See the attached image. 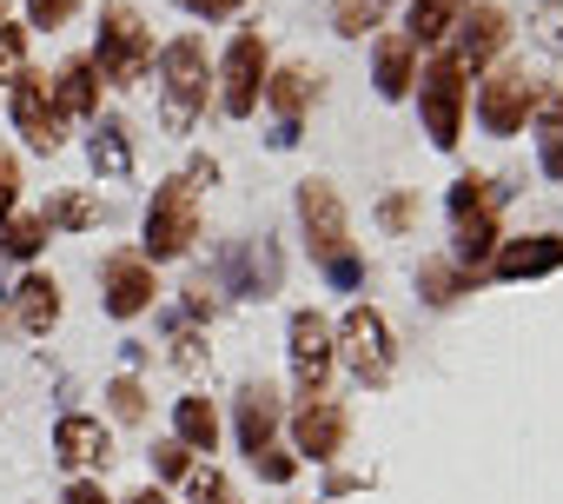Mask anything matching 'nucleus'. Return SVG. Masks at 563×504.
I'll return each instance as SVG.
<instances>
[{
  "label": "nucleus",
  "mask_w": 563,
  "mask_h": 504,
  "mask_svg": "<svg viewBox=\"0 0 563 504\" xmlns=\"http://www.w3.org/2000/svg\"><path fill=\"white\" fill-rule=\"evenodd\" d=\"M0 21H8V0H0Z\"/></svg>",
  "instance_id": "c03bdc74"
},
{
  "label": "nucleus",
  "mask_w": 563,
  "mask_h": 504,
  "mask_svg": "<svg viewBox=\"0 0 563 504\" xmlns=\"http://www.w3.org/2000/svg\"><path fill=\"white\" fill-rule=\"evenodd\" d=\"M173 438H179L186 451H212V445H219V412H212V398H179V405H173Z\"/></svg>",
  "instance_id": "a878e982"
},
{
  "label": "nucleus",
  "mask_w": 563,
  "mask_h": 504,
  "mask_svg": "<svg viewBox=\"0 0 563 504\" xmlns=\"http://www.w3.org/2000/svg\"><path fill=\"white\" fill-rule=\"evenodd\" d=\"M192 239H199V186L179 173L146 206V252L140 260H179V252H192Z\"/></svg>",
  "instance_id": "20e7f679"
},
{
  "label": "nucleus",
  "mask_w": 563,
  "mask_h": 504,
  "mask_svg": "<svg viewBox=\"0 0 563 504\" xmlns=\"http://www.w3.org/2000/svg\"><path fill=\"white\" fill-rule=\"evenodd\" d=\"M418 293H424V306L444 313V306H457V293H471V280H464L451 260H424V266H418Z\"/></svg>",
  "instance_id": "bb28decb"
},
{
  "label": "nucleus",
  "mask_w": 563,
  "mask_h": 504,
  "mask_svg": "<svg viewBox=\"0 0 563 504\" xmlns=\"http://www.w3.org/2000/svg\"><path fill=\"white\" fill-rule=\"evenodd\" d=\"M537 100H543V87H537L523 67H490V80L477 87V127H484L490 140H510V133L530 127Z\"/></svg>",
  "instance_id": "6e6552de"
},
{
  "label": "nucleus",
  "mask_w": 563,
  "mask_h": 504,
  "mask_svg": "<svg viewBox=\"0 0 563 504\" xmlns=\"http://www.w3.org/2000/svg\"><path fill=\"white\" fill-rule=\"evenodd\" d=\"M14 326L34 332V339H47V332L60 326V286H54L47 273H27V280L14 286Z\"/></svg>",
  "instance_id": "a211bd4d"
},
{
  "label": "nucleus",
  "mask_w": 563,
  "mask_h": 504,
  "mask_svg": "<svg viewBox=\"0 0 563 504\" xmlns=\"http://www.w3.org/2000/svg\"><path fill=\"white\" fill-rule=\"evenodd\" d=\"M464 100H471V80L451 54H431V67L418 74V113H424V133L431 146H457L464 133Z\"/></svg>",
  "instance_id": "423d86ee"
},
{
  "label": "nucleus",
  "mask_w": 563,
  "mask_h": 504,
  "mask_svg": "<svg viewBox=\"0 0 563 504\" xmlns=\"http://www.w3.org/2000/svg\"><path fill=\"white\" fill-rule=\"evenodd\" d=\"M192 504H239V491H232L219 471H199V478H192Z\"/></svg>",
  "instance_id": "c9c22d12"
},
{
  "label": "nucleus",
  "mask_w": 563,
  "mask_h": 504,
  "mask_svg": "<svg viewBox=\"0 0 563 504\" xmlns=\"http://www.w3.org/2000/svg\"><path fill=\"white\" fill-rule=\"evenodd\" d=\"M14 193H21V160L0 146V219H14Z\"/></svg>",
  "instance_id": "4c0bfd02"
},
{
  "label": "nucleus",
  "mask_w": 563,
  "mask_h": 504,
  "mask_svg": "<svg viewBox=\"0 0 563 504\" xmlns=\"http://www.w3.org/2000/svg\"><path fill=\"white\" fill-rule=\"evenodd\" d=\"M8 107H14V133H21L34 153H60V140H67V113L54 107V94H47L41 74H21Z\"/></svg>",
  "instance_id": "9d476101"
},
{
  "label": "nucleus",
  "mask_w": 563,
  "mask_h": 504,
  "mask_svg": "<svg viewBox=\"0 0 563 504\" xmlns=\"http://www.w3.org/2000/svg\"><path fill=\"white\" fill-rule=\"evenodd\" d=\"M312 100H319V74L312 67H278V74H265V107L278 113L272 146H292L299 140V120H306Z\"/></svg>",
  "instance_id": "f8f14e48"
},
{
  "label": "nucleus",
  "mask_w": 563,
  "mask_h": 504,
  "mask_svg": "<svg viewBox=\"0 0 563 504\" xmlns=\"http://www.w3.org/2000/svg\"><path fill=\"white\" fill-rule=\"evenodd\" d=\"M504 41H510V14H504V8H471V14L457 21L451 61H457L464 74H477V67H490V61L504 54Z\"/></svg>",
  "instance_id": "4468645a"
},
{
  "label": "nucleus",
  "mask_w": 563,
  "mask_h": 504,
  "mask_svg": "<svg viewBox=\"0 0 563 504\" xmlns=\"http://www.w3.org/2000/svg\"><path fill=\"white\" fill-rule=\"evenodd\" d=\"M41 245H47V219H41V212H27V219H0V252H8V260H34Z\"/></svg>",
  "instance_id": "cd10ccee"
},
{
  "label": "nucleus",
  "mask_w": 563,
  "mask_h": 504,
  "mask_svg": "<svg viewBox=\"0 0 563 504\" xmlns=\"http://www.w3.org/2000/svg\"><path fill=\"white\" fill-rule=\"evenodd\" d=\"M372 80H378L385 100H405V94L418 87V47H411L405 34H378V47H372Z\"/></svg>",
  "instance_id": "dca6fc26"
},
{
  "label": "nucleus",
  "mask_w": 563,
  "mask_h": 504,
  "mask_svg": "<svg viewBox=\"0 0 563 504\" xmlns=\"http://www.w3.org/2000/svg\"><path fill=\"white\" fill-rule=\"evenodd\" d=\"M100 293H107L113 319H140L153 306V293H159L153 260H140V252H107V260H100Z\"/></svg>",
  "instance_id": "9b49d317"
},
{
  "label": "nucleus",
  "mask_w": 563,
  "mask_h": 504,
  "mask_svg": "<svg viewBox=\"0 0 563 504\" xmlns=\"http://www.w3.org/2000/svg\"><path fill=\"white\" fill-rule=\"evenodd\" d=\"M345 431H352V412L332 405V398H306L299 418H292V445L312 458V464H332L345 451Z\"/></svg>",
  "instance_id": "ddd939ff"
},
{
  "label": "nucleus",
  "mask_w": 563,
  "mask_h": 504,
  "mask_svg": "<svg viewBox=\"0 0 563 504\" xmlns=\"http://www.w3.org/2000/svg\"><path fill=\"white\" fill-rule=\"evenodd\" d=\"M107 398H113V418H126V425H133V418H146V392H140V379H113V385H107Z\"/></svg>",
  "instance_id": "473e14b6"
},
{
  "label": "nucleus",
  "mask_w": 563,
  "mask_h": 504,
  "mask_svg": "<svg viewBox=\"0 0 563 504\" xmlns=\"http://www.w3.org/2000/svg\"><path fill=\"white\" fill-rule=\"evenodd\" d=\"M126 504H173V497H166V491H159V484H146V491H133V497H126Z\"/></svg>",
  "instance_id": "37998d69"
},
{
  "label": "nucleus",
  "mask_w": 563,
  "mask_h": 504,
  "mask_svg": "<svg viewBox=\"0 0 563 504\" xmlns=\"http://www.w3.org/2000/svg\"><path fill=\"white\" fill-rule=\"evenodd\" d=\"M206 94H212L206 41L199 34H179L159 54V120H166V133H192V120L206 113Z\"/></svg>",
  "instance_id": "f03ea898"
},
{
  "label": "nucleus",
  "mask_w": 563,
  "mask_h": 504,
  "mask_svg": "<svg viewBox=\"0 0 563 504\" xmlns=\"http://www.w3.org/2000/svg\"><path fill=\"white\" fill-rule=\"evenodd\" d=\"M252 464H258V478H272V484H286V478L299 471V458H292V451H278V445H265Z\"/></svg>",
  "instance_id": "e433bc0d"
},
{
  "label": "nucleus",
  "mask_w": 563,
  "mask_h": 504,
  "mask_svg": "<svg viewBox=\"0 0 563 504\" xmlns=\"http://www.w3.org/2000/svg\"><path fill=\"white\" fill-rule=\"evenodd\" d=\"M107 451H113V438H107L100 418L67 412V418L54 425V458H60V464H107Z\"/></svg>",
  "instance_id": "6ab92c4d"
},
{
  "label": "nucleus",
  "mask_w": 563,
  "mask_h": 504,
  "mask_svg": "<svg viewBox=\"0 0 563 504\" xmlns=\"http://www.w3.org/2000/svg\"><path fill=\"white\" fill-rule=\"evenodd\" d=\"M286 352H292V379H299V392H306V398H325V379H332V365H339V352H332V326H325L319 313H292V326H286Z\"/></svg>",
  "instance_id": "1a4fd4ad"
},
{
  "label": "nucleus",
  "mask_w": 563,
  "mask_h": 504,
  "mask_svg": "<svg viewBox=\"0 0 563 504\" xmlns=\"http://www.w3.org/2000/svg\"><path fill=\"white\" fill-rule=\"evenodd\" d=\"M27 74V28H14V21H0V80H21Z\"/></svg>",
  "instance_id": "7c9ffc66"
},
{
  "label": "nucleus",
  "mask_w": 563,
  "mask_h": 504,
  "mask_svg": "<svg viewBox=\"0 0 563 504\" xmlns=\"http://www.w3.org/2000/svg\"><path fill=\"white\" fill-rule=\"evenodd\" d=\"M225 280L245 293V299H272L278 293V245H245L225 260Z\"/></svg>",
  "instance_id": "4be33fe9"
},
{
  "label": "nucleus",
  "mask_w": 563,
  "mask_h": 504,
  "mask_svg": "<svg viewBox=\"0 0 563 504\" xmlns=\"http://www.w3.org/2000/svg\"><path fill=\"white\" fill-rule=\"evenodd\" d=\"M299 226H306V245H312V260L325 266V280L352 293V286L365 280V266H358V252H352V219H345L339 186L306 179V186H299Z\"/></svg>",
  "instance_id": "f257e3e1"
},
{
  "label": "nucleus",
  "mask_w": 563,
  "mask_h": 504,
  "mask_svg": "<svg viewBox=\"0 0 563 504\" xmlns=\"http://www.w3.org/2000/svg\"><path fill=\"white\" fill-rule=\"evenodd\" d=\"M332 28H339L345 41H365V34L378 28V0H339V8H332Z\"/></svg>",
  "instance_id": "c756f323"
},
{
  "label": "nucleus",
  "mask_w": 563,
  "mask_h": 504,
  "mask_svg": "<svg viewBox=\"0 0 563 504\" xmlns=\"http://www.w3.org/2000/svg\"><path fill=\"white\" fill-rule=\"evenodd\" d=\"M265 74H272V54H265V41L252 34V28H239L232 34V47H225V61H219V107L232 113V120H252L258 113V100H265Z\"/></svg>",
  "instance_id": "0eeeda50"
},
{
  "label": "nucleus",
  "mask_w": 563,
  "mask_h": 504,
  "mask_svg": "<svg viewBox=\"0 0 563 504\" xmlns=\"http://www.w3.org/2000/svg\"><path fill=\"white\" fill-rule=\"evenodd\" d=\"M378 226H385V232H411V226H418V199H411V193H391V199L378 206Z\"/></svg>",
  "instance_id": "f704fd0d"
},
{
  "label": "nucleus",
  "mask_w": 563,
  "mask_h": 504,
  "mask_svg": "<svg viewBox=\"0 0 563 504\" xmlns=\"http://www.w3.org/2000/svg\"><path fill=\"white\" fill-rule=\"evenodd\" d=\"M186 464H192V451H186L179 438H166V445L153 451V471H159V478H186Z\"/></svg>",
  "instance_id": "58836bf2"
},
{
  "label": "nucleus",
  "mask_w": 563,
  "mask_h": 504,
  "mask_svg": "<svg viewBox=\"0 0 563 504\" xmlns=\"http://www.w3.org/2000/svg\"><path fill=\"white\" fill-rule=\"evenodd\" d=\"M497 245H504V226H497V212H477V219H457V273L477 286V273L497 260Z\"/></svg>",
  "instance_id": "aec40b11"
},
{
  "label": "nucleus",
  "mask_w": 563,
  "mask_h": 504,
  "mask_svg": "<svg viewBox=\"0 0 563 504\" xmlns=\"http://www.w3.org/2000/svg\"><path fill=\"white\" fill-rule=\"evenodd\" d=\"M74 14H80V0H27V21H34V28H47V34H54V28H67Z\"/></svg>",
  "instance_id": "72a5a7b5"
},
{
  "label": "nucleus",
  "mask_w": 563,
  "mask_h": 504,
  "mask_svg": "<svg viewBox=\"0 0 563 504\" xmlns=\"http://www.w3.org/2000/svg\"><path fill=\"white\" fill-rule=\"evenodd\" d=\"M47 94H54V107H60L67 120H93V113H100V74H93V61H67V67L47 80Z\"/></svg>",
  "instance_id": "412c9836"
},
{
  "label": "nucleus",
  "mask_w": 563,
  "mask_h": 504,
  "mask_svg": "<svg viewBox=\"0 0 563 504\" xmlns=\"http://www.w3.org/2000/svg\"><path fill=\"white\" fill-rule=\"evenodd\" d=\"M87 160H93L100 179H126V173H133V140H126V127H120V120H100L93 140H87Z\"/></svg>",
  "instance_id": "b1692460"
},
{
  "label": "nucleus",
  "mask_w": 563,
  "mask_h": 504,
  "mask_svg": "<svg viewBox=\"0 0 563 504\" xmlns=\"http://www.w3.org/2000/svg\"><path fill=\"white\" fill-rule=\"evenodd\" d=\"M93 74L107 87H140L153 74V28L126 8V0H113V8H100V47H93Z\"/></svg>",
  "instance_id": "7ed1b4c3"
},
{
  "label": "nucleus",
  "mask_w": 563,
  "mask_h": 504,
  "mask_svg": "<svg viewBox=\"0 0 563 504\" xmlns=\"http://www.w3.org/2000/svg\"><path fill=\"white\" fill-rule=\"evenodd\" d=\"M67 504H113V497H107L93 478H74V484H67Z\"/></svg>",
  "instance_id": "79ce46f5"
},
{
  "label": "nucleus",
  "mask_w": 563,
  "mask_h": 504,
  "mask_svg": "<svg viewBox=\"0 0 563 504\" xmlns=\"http://www.w3.org/2000/svg\"><path fill=\"white\" fill-rule=\"evenodd\" d=\"M173 365H199V332L192 326H173Z\"/></svg>",
  "instance_id": "a19ab883"
},
{
  "label": "nucleus",
  "mask_w": 563,
  "mask_h": 504,
  "mask_svg": "<svg viewBox=\"0 0 563 504\" xmlns=\"http://www.w3.org/2000/svg\"><path fill=\"white\" fill-rule=\"evenodd\" d=\"M464 14H471V0H411V21H405L411 34H405V41H411V47H438L444 34H457Z\"/></svg>",
  "instance_id": "5701e85b"
},
{
  "label": "nucleus",
  "mask_w": 563,
  "mask_h": 504,
  "mask_svg": "<svg viewBox=\"0 0 563 504\" xmlns=\"http://www.w3.org/2000/svg\"><path fill=\"white\" fill-rule=\"evenodd\" d=\"M332 352L358 372V385H391L398 352H391V326H385L378 306H352V313L339 319V332H332Z\"/></svg>",
  "instance_id": "39448f33"
},
{
  "label": "nucleus",
  "mask_w": 563,
  "mask_h": 504,
  "mask_svg": "<svg viewBox=\"0 0 563 504\" xmlns=\"http://www.w3.org/2000/svg\"><path fill=\"white\" fill-rule=\"evenodd\" d=\"M179 8L192 14V21H225V14H239L245 0H179Z\"/></svg>",
  "instance_id": "ea45409f"
},
{
  "label": "nucleus",
  "mask_w": 563,
  "mask_h": 504,
  "mask_svg": "<svg viewBox=\"0 0 563 504\" xmlns=\"http://www.w3.org/2000/svg\"><path fill=\"white\" fill-rule=\"evenodd\" d=\"M497 186L484 179V173H464L457 186H451V219H477V212H497Z\"/></svg>",
  "instance_id": "c85d7f7f"
},
{
  "label": "nucleus",
  "mask_w": 563,
  "mask_h": 504,
  "mask_svg": "<svg viewBox=\"0 0 563 504\" xmlns=\"http://www.w3.org/2000/svg\"><path fill=\"white\" fill-rule=\"evenodd\" d=\"M530 120H537V166H543V179H563V94H543Z\"/></svg>",
  "instance_id": "393cba45"
},
{
  "label": "nucleus",
  "mask_w": 563,
  "mask_h": 504,
  "mask_svg": "<svg viewBox=\"0 0 563 504\" xmlns=\"http://www.w3.org/2000/svg\"><path fill=\"white\" fill-rule=\"evenodd\" d=\"M272 431H278V392L265 379L239 385V445H245V458H258L272 445Z\"/></svg>",
  "instance_id": "f3484780"
},
{
  "label": "nucleus",
  "mask_w": 563,
  "mask_h": 504,
  "mask_svg": "<svg viewBox=\"0 0 563 504\" xmlns=\"http://www.w3.org/2000/svg\"><path fill=\"white\" fill-rule=\"evenodd\" d=\"M41 219H47V232H54V226L80 232V226H93V219H100V206H93V199H80V193H67V199H54V206H47Z\"/></svg>",
  "instance_id": "2f4dec72"
},
{
  "label": "nucleus",
  "mask_w": 563,
  "mask_h": 504,
  "mask_svg": "<svg viewBox=\"0 0 563 504\" xmlns=\"http://www.w3.org/2000/svg\"><path fill=\"white\" fill-rule=\"evenodd\" d=\"M556 266H563V239H556V232L504 239V245H497V260H490L497 280H543V273H556Z\"/></svg>",
  "instance_id": "2eb2a0df"
}]
</instances>
